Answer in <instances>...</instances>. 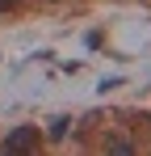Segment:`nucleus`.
Segmentation results:
<instances>
[{
	"label": "nucleus",
	"instance_id": "3",
	"mask_svg": "<svg viewBox=\"0 0 151 156\" xmlns=\"http://www.w3.org/2000/svg\"><path fill=\"white\" fill-rule=\"evenodd\" d=\"M17 4H21V0H0V9H17Z\"/></svg>",
	"mask_w": 151,
	"mask_h": 156
},
{
	"label": "nucleus",
	"instance_id": "2",
	"mask_svg": "<svg viewBox=\"0 0 151 156\" xmlns=\"http://www.w3.org/2000/svg\"><path fill=\"white\" fill-rule=\"evenodd\" d=\"M105 156H134V139H130V135H122V131L105 135Z\"/></svg>",
	"mask_w": 151,
	"mask_h": 156
},
{
	"label": "nucleus",
	"instance_id": "1",
	"mask_svg": "<svg viewBox=\"0 0 151 156\" xmlns=\"http://www.w3.org/2000/svg\"><path fill=\"white\" fill-rule=\"evenodd\" d=\"M0 156H38V127H13L4 135Z\"/></svg>",
	"mask_w": 151,
	"mask_h": 156
}]
</instances>
